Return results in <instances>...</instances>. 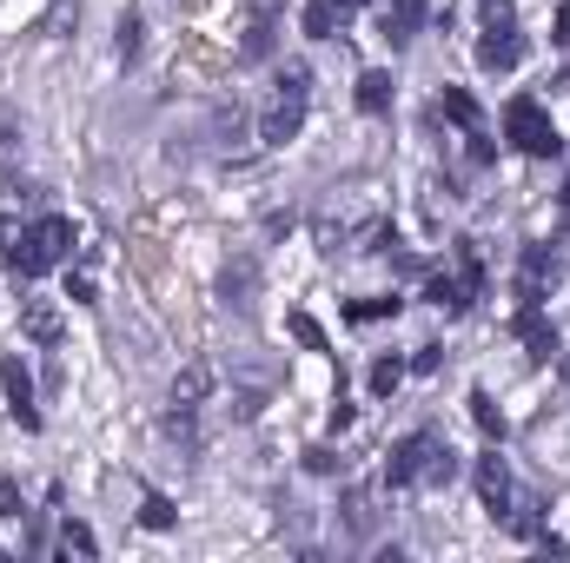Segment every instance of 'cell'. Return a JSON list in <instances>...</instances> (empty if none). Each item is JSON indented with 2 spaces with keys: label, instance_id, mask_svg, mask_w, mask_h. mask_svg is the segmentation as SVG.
<instances>
[{
  "label": "cell",
  "instance_id": "f1b7e54d",
  "mask_svg": "<svg viewBox=\"0 0 570 563\" xmlns=\"http://www.w3.org/2000/svg\"><path fill=\"white\" fill-rule=\"evenodd\" d=\"M60 537H67V551H80V557H94V531H87V524H67Z\"/></svg>",
  "mask_w": 570,
  "mask_h": 563
},
{
  "label": "cell",
  "instance_id": "836d02e7",
  "mask_svg": "<svg viewBox=\"0 0 570 563\" xmlns=\"http://www.w3.org/2000/svg\"><path fill=\"white\" fill-rule=\"evenodd\" d=\"M332 7H338V13H358V7H365V0H332Z\"/></svg>",
  "mask_w": 570,
  "mask_h": 563
},
{
  "label": "cell",
  "instance_id": "603a6c76",
  "mask_svg": "<svg viewBox=\"0 0 570 563\" xmlns=\"http://www.w3.org/2000/svg\"><path fill=\"white\" fill-rule=\"evenodd\" d=\"M140 524H146V531H173V524H179V511H173V497H159V491H146V504H140Z\"/></svg>",
  "mask_w": 570,
  "mask_h": 563
},
{
  "label": "cell",
  "instance_id": "3957f363",
  "mask_svg": "<svg viewBox=\"0 0 570 563\" xmlns=\"http://www.w3.org/2000/svg\"><path fill=\"white\" fill-rule=\"evenodd\" d=\"M504 140L518 146L524 159H558L564 140H558V127H551V113L531 100V93H518L511 107H504Z\"/></svg>",
  "mask_w": 570,
  "mask_h": 563
},
{
  "label": "cell",
  "instance_id": "ba28073f",
  "mask_svg": "<svg viewBox=\"0 0 570 563\" xmlns=\"http://www.w3.org/2000/svg\"><path fill=\"white\" fill-rule=\"evenodd\" d=\"M425 298L444 312V318H464V312H471V298H478V285L464 279V273H431V279H425Z\"/></svg>",
  "mask_w": 570,
  "mask_h": 563
},
{
  "label": "cell",
  "instance_id": "e575fe53",
  "mask_svg": "<svg viewBox=\"0 0 570 563\" xmlns=\"http://www.w3.org/2000/svg\"><path fill=\"white\" fill-rule=\"evenodd\" d=\"M478 7H484V13H491V7H511V0H478Z\"/></svg>",
  "mask_w": 570,
  "mask_h": 563
},
{
  "label": "cell",
  "instance_id": "8fae6325",
  "mask_svg": "<svg viewBox=\"0 0 570 563\" xmlns=\"http://www.w3.org/2000/svg\"><path fill=\"white\" fill-rule=\"evenodd\" d=\"M20 332L33 345H60V305L53 298H20Z\"/></svg>",
  "mask_w": 570,
  "mask_h": 563
},
{
  "label": "cell",
  "instance_id": "9c48e42d",
  "mask_svg": "<svg viewBox=\"0 0 570 563\" xmlns=\"http://www.w3.org/2000/svg\"><path fill=\"white\" fill-rule=\"evenodd\" d=\"M511 332L531 345V358L538 365H551V352H558V332H551V318H544V305H518V318H511Z\"/></svg>",
  "mask_w": 570,
  "mask_h": 563
},
{
  "label": "cell",
  "instance_id": "5b68a950",
  "mask_svg": "<svg viewBox=\"0 0 570 563\" xmlns=\"http://www.w3.org/2000/svg\"><path fill=\"white\" fill-rule=\"evenodd\" d=\"M518 60H524V33H518L511 7H491V27H484V40H478V67H484V73H511Z\"/></svg>",
  "mask_w": 570,
  "mask_h": 563
},
{
  "label": "cell",
  "instance_id": "52a82bcc",
  "mask_svg": "<svg viewBox=\"0 0 570 563\" xmlns=\"http://www.w3.org/2000/svg\"><path fill=\"white\" fill-rule=\"evenodd\" d=\"M425 13H431V0H385L379 33H385L392 47H405V40H419V33H425Z\"/></svg>",
  "mask_w": 570,
  "mask_h": 563
},
{
  "label": "cell",
  "instance_id": "83f0119b",
  "mask_svg": "<svg viewBox=\"0 0 570 563\" xmlns=\"http://www.w3.org/2000/svg\"><path fill=\"white\" fill-rule=\"evenodd\" d=\"M338 464H345V457H332V451H325V444H312V451H305V471H318V477H332V471H338Z\"/></svg>",
  "mask_w": 570,
  "mask_h": 563
},
{
  "label": "cell",
  "instance_id": "9a60e30c",
  "mask_svg": "<svg viewBox=\"0 0 570 563\" xmlns=\"http://www.w3.org/2000/svg\"><path fill=\"white\" fill-rule=\"evenodd\" d=\"M273 40H279V27H273V7H259V13L246 20V40H239V60H266V53H273Z\"/></svg>",
  "mask_w": 570,
  "mask_h": 563
},
{
  "label": "cell",
  "instance_id": "e0dca14e",
  "mask_svg": "<svg viewBox=\"0 0 570 563\" xmlns=\"http://www.w3.org/2000/svg\"><path fill=\"white\" fill-rule=\"evenodd\" d=\"M253 285H259V266H253V259H233V266H226V279H219V298L246 312V305H253Z\"/></svg>",
  "mask_w": 570,
  "mask_h": 563
},
{
  "label": "cell",
  "instance_id": "7a4b0ae2",
  "mask_svg": "<svg viewBox=\"0 0 570 563\" xmlns=\"http://www.w3.org/2000/svg\"><path fill=\"white\" fill-rule=\"evenodd\" d=\"M67 259H73V219L47 213V219L27 226L20 259H13V279H40V273H53V266H67Z\"/></svg>",
  "mask_w": 570,
  "mask_h": 563
},
{
  "label": "cell",
  "instance_id": "7c38bea8",
  "mask_svg": "<svg viewBox=\"0 0 570 563\" xmlns=\"http://www.w3.org/2000/svg\"><path fill=\"white\" fill-rule=\"evenodd\" d=\"M206 392H213V358H193V365L173 378V405H179V412H199Z\"/></svg>",
  "mask_w": 570,
  "mask_h": 563
},
{
  "label": "cell",
  "instance_id": "5bb4252c",
  "mask_svg": "<svg viewBox=\"0 0 570 563\" xmlns=\"http://www.w3.org/2000/svg\"><path fill=\"white\" fill-rule=\"evenodd\" d=\"M544 279H551V253L531 246V253H524V273H518V298H524V305H544Z\"/></svg>",
  "mask_w": 570,
  "mask_h": 563
},
{
  "label": "cell",
  "instance_id": "7402d4cb",
  "mask_svg": "<svg viewBox=\"0 0 570 563\" xmlns=\"http://www.w3.org/2000/svg\"><path fill=\"white\" fill-rule=\"evenodd\" d=\"M365 385H372V392H379V398H392V392H399V385H405V358H379V365H372V372H365Z\"/></svg>",
  "mask_w": 570,
  "mask_h": 563
},
{
  "label": "cell",
  "instance_id": "2e32d148",
  "mask_svg": "<svg viewBox=\"0 0 570 563\" xmlns=\"http://www.w3.org/2000/svg\"><path fill=\"white\" fill-rule=\"evenodd\" d=\"M438 113H444V120H458L464 134H484V113H478V100H471L464 87H444V93H438Z\"/></svg>",
  "mask_w": 570,
  "mask_h": 563
},
{
  "label": "cell",
  "instance_id": "6da1fadb",
  "mask_svg": "<svg viewBox=\"0 0 570 563\" xmlns=\"http://www.w3.org/2000/svg\"><path fill=\"white\" fill-rule=\"evenodd\" d=\"M305 107H312V67H305V60H292V67H279V93H273V107H266V120H259V140H266V146L298 140Z\"/></svg>",
  "mask_w": 570,
  "mask_h": 563
},
{
  "label": "cell",
  "instance_id": "44dd1931",
  "mask_svg": "<svg viewBox=\"0 0 570 563\" xmlns=\"http://www.w3.org/2000/svg\"><path fill=\"white\" fill-rule=\"evenodd\" d=\"M399 305H405V298H352L345 318H352V325H372V318H399Z\"/></svg>",
  "mask_w": 570,
  "mask_h": 563
},
{
  "label": "cell",
  "instance_id": "30bf717a",
  "mask_svg": "<svg viewBox=\"0 0 570 563\" xmlns=\"http://www.w3.org/2000/svg\"><path fill=\"white\" fill-rule=\"evenodd\" d=\"M478 497H484V511H491V517H504V511H511V471H504V457H498V451H484V457H478Z\"/></svg>",
  "mask_w": 570,
  "mask_h": 563
},
{
  "label": "cell",
  "instance_id": "d4e9b609",
  "mask_svg": "<svg viewBox=\"0 0 570 563\" xmlns=\"http://www.w3.org/2000/svg\"><path fill=\"white\" fill-rule=\"evenodd\" d=\"M114 33H120V60H140V47H146V20L140 13H120Z\"/></svg>",
  "mask_w": 570,
  "mask_h": 563
},
{
  "label": "cell",
  "instance_id": "1f68e13d",
  "mask_svg": "<svg viewBox=\"0 0 570 563\" xmlns=\"http://www.w3.org/2000/svg\"><path fill=\"white\" fill-rule=\"evenodd\" d=\"M531 544H538V551H544V557H570V544H564V537H551V531H538V537H531Z\"/></svg>",
  "mask_w": 570,
  "mask_h": 563
},
{
  "label": "cell",
  "instance_id": "ffe728a7",
  "mask_svg": "<svg viewBox=\"0 0 570 563\" xmlns=\"http://www.w3.org/2000/svg\"><path fill=\"white\" fill-rule=\"evenodd\" d=\"M338 20H345V13H338V7H332V0H312V7H305V13H298V27H305V33H312V40H332V27H338Z\"/></svg>",
  "mask_w": 570,
  "mask_h": 563
},
{
  "label": "cell",
  "instance_id": "8d00e7d4",
  "mask_svg": "<svg viewBox=\"0 0 570 563\" xmlns=\"http://www.w3.org/2000/svg\"><path fill=\"white\" fill-rule=\"evenodd\" d=\"M0 557H7V551H0Z\"/></svg>",
  "mask_w": 570,
  "mask_h": 563
},
{
  "label": "cell",
  "instance_id": "8992f818",
  "mask_svg": "<svg viewBox=\"0 0 570 563\" xmlns=\"http://www.w3.org/2000/svg\"><path fill=\"white\" fill-rule=\"evenodd\" d=\"M0 385H7V412L20 431H40V412H33V378H27V365L20 358H0Z\"/></svg>",
  "mask_w": 570,
  "mask_h": 563
},
{
  "label": "cell",
  "instance_id": "484cf974",
  "mask_svg": "<svg viewBox=\"0 0 570 563\" xmlns=\"http://www.w3.org/2000/svg\"><path fill=\"white\" fill-rule=\"evenodd\" d=\"M20 239H27V226L20 219H0V266L13 273V259H20Z\"/></svg>",
  "mask_w": 570,
  "mask_h": 563
},
{
  "label": "cell",
  "instance_id": "4dcf8cb0",
  "mask_svg": "<svg viewBox=\"0 0 570 563\" xmlns=\"http://www.w3.org/2000/svg\"><path fill=\"white\" fill-rule=\"evenodd\" d=\"M0 517H20V491H13V477H0Z\"/></svg>",
  "mask_w": 570,
  "mask_h": 563
},
{
  "label": "cell",
  "instance_id": "4316f807",
  "mask_svg": "<svg viewBox=\"0 0 570 563\" xmlns=\"http://www.w3.org/2000/svg\"><path fill=\"white\" fill-rule=\"evenodd\" d=\"M451 477H458V451L444 444V451L431 457V477H425V484H451Z\"/></svg>",
  "mask_w": 570,
  "mask_h": 563
},
{
  "label": "cell",
  "instance_id": "d6986e66",
  "mask_svg": "<svg viewBox=\"0 0 570 563\" xmlns=\"http://www.w3.org/2000/svg\"><path fill=\"white\" fill-rule=\"evenodd\" d=\"M464 405H471V418H478V431H484V437H491V444H498V437H504V412H498V398H491V392H471V398H464Z\"/></svg>",
  "mask_w": 570,
  "mask_h": 563
},
{
  "label": "cell",
  "instance_id": "f546056e",
  "mask_svg": "<svg viewBox=\"0 0 570 563\" xmlns=\"http://www.w3.org/2000/svg\"><path fill=\"white\" fill-rule=\"evenodd\" d=\"M438 365H444V345H419V358H412V372H438Z\"/></svg>",
  "mask_w": 570,
  "mask_h": 563
},
{
  "label": "cell",
  "instance_id": "277c9868",
  "mask_svg": "<svg viewBox=\"0 0 570 563\" xmlns=\"http://www.w3.org/2000/svg\"><path fill=\"white\" fill-rule=\"evenodd\" d=\"M438 451H444V437H438V431H412V437H399V444H392V457H385V484H392V491L425 484Z\"/></svg>",
  "mask_w": 570,
  "mask_h": 563
},
{
  "label": "cell",
  "instance_id": "4fadbf2b",
  "mask_svg": "<svg viewBox=\"0 0 570 563\" xmlns=\"http://www.w3.org/2000/svg\"><path fill=\"white\" fill-rule=\"evenodd\" d=\"M358 113H372V120H385V113H392V73H385V67L358 73Z\"/></svg>",
  "mask_w": 570,
  "mask_h": 563
},
{
  "label": "cell",
  "instance_id": "cb8c5ba5",
  "mask_svg": "<svg viewBox=\"0 0 570 563\" xmlns=\"http://www.w3.org/2000/svg\"><path fill=\"white\" fill-rule=\"evenodd\" d=\"M285 332H292L305 352H332V338H325V332H318V318H305V312H292V318H285Z\"/></svg>",
  "mask_w": 570,
  "mask_h": 563
},
{
  "label": "cell",
  "instance_id": "d6a6232c",
  "mask_svg": "<svg viewBox=\"0 0 570 563\" xmlns=\"http://www.w3.org/2000/svg\"><path fill=\"white\" fill-rule=\"evenodd\" d=\"M551 40H558V47H570V0L558 7V33H551Z\"/></svg>",
  "mask_w": 570,
  "mask_h": 563
},
{
  "label": "cell",
  "instance_id": "ac0fdd59",
  "mask_svg": "<svg viewBox=\"0 0 570 563\" xmlns=\"http://www.w3.org/2000/svg\"><path fill=\"white\" fill-rule=\"evenodd\" d=\"M345 524H352L358 537L379 524V504H372V491H365V484H352V491H345Z\"/></svg>",
  "mask_w": 570,
  "mask_h": 563
},
{
  "label": "cell",
  "instance_id": "d590c367",
  "mask_svg": "<svg viewBox=\"0 0 570 563\" xmlns=\"http://www.w3.org/2000/svg\"><path fill=\"white\" fill-rule=\"evenodd\" d=\"M564 378H570V358H564Z\"/></svg>",
  "mask_w": 570,
  "mask_h": 563
}]
</instances>
